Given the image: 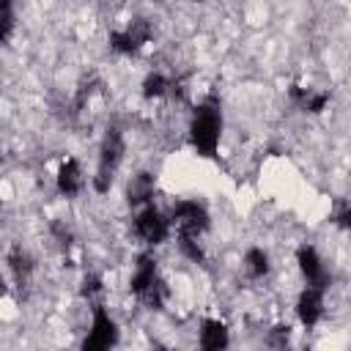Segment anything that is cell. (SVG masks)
<instances>
[{"mask_svg":"<svg viewBox=\"0 0 351 351\" xmlns=\"http://www.w3.org/2000/svg\"><path fill=\"white\" fill-rule=\"evenodd\" d=\"M222 137V110L217 99H208L195 107L192 123H189V143L200 156H214Z\"/></svg>","mask_w":351,"mask_h":351,"instance_id":"6da1fadb","label":"cell"},{"mask_svg":"<svg viewBox=\"0 0 351 351\" xmlns=\"http://www.w3.org/2000/svg\"><path fill=\"white\" fill-rule=\"evenodd\" d=\"M129 291L148 307L162 310L167 302V282L159 277V266L154 255H140L134 263V274L129 280Z\"/></svg>","mask_w":351,"mask_h":351,"instance_id":"7a4b0ae2","label":"cell"},{"mask_svg":"<svg viewBox=\"0 0 351 351\" xmlns=\"http://www.w3.org/2000/svg\"><path fill=\"white\" fill-rule=\"evenodd\" d=\"M123 162V134L121 129H107L104 140H101V148H99V165H96V176H93V189L99 195H104L118 173Z\"/></svg>","mask_w":351,"mask_h":351,"instance_id":"3957f363","label":"cell"},{"mask_svg":"<svg viewBox=\"0 0 351 351\" xmlns=\"http://www.w3.org/2000/svg\"><path fill=\"white\" fill-rule=\"evenodd\" d=\"M170 225L176 228L178 236L200 239L208 230L211 219H208V211H206L203 203H197V200H178L173 206V211H170Z\"/></svg>","mask_w":351,"mask_h":351,"instance_id":"277c9868","label":"cell"},{"mask_svg":"<svg viewBox=\"0 0 351 351\" xmlns=\"http://www.w3.org/2000/svg\"><path fill=\"white\" fill-rule=\"evenodd\" d=\"M151 38H154L151 22H148L145 16H137V19H132L126 27L112 30L107 41H110V49L118 52V55H137Z\"/></svg>","mask_w":351,"mask_h":351,"instance_id":"5b68a950","label":"cell"},{"mask_svg":"<svg viewBox=\"0 0 351 351\" xmlns=\"http://www.w3.org/2000/svg\"><path fill=\"white\" fill-rule=\"evenodd\" d=\"M170 217H165L154 203L143 206V211L134 217V236L148 244V247H159L165 244V239L170 236Z\"/></svg>","mask_w":351,"mask_h":351,"instance_id":"8992f818","label":"cell"},{"mask_svg":"<svg viewBox=\"0 0 351 351\" xmlns=\"http://www.w3.org/2000/svg\"><path fill=\"white\" fill-rule=\"evenodd\" d=\"M118 343V324L115 318L104 310V304H93V321H90V332L82 343L85 351H107Z\"/></svg>","mask_w":351,"mask_h":351,"instance_id":"52a82bcc","label":"cell"},{"mask_svg":"<svg viewBox=\"0 0 351 351\" xmlns=\"http://www.w3.org/2000/svg\"><path fill=\"white\" fill-rule=\"evenodd\" d=\"M296 263H299V271H302V277L307 280V285H315V288H329V271H326V266H324V261H321V255H318V250L315 247H310V244H302L299 250H296Z\"/></svg>","mask_w":351,"mask_h":351,"instance_id":"ba28073f","label":"cell"},{"mask_svg":"<svg viewBox=\"0 0 351 351\" xmlns=\"http://www.w3.org/2000/svg\"><path fill=\"white\" fill-rule=\"evenodd\" d=\"M324 315V288H315V285H307L299 299H296V318L302 321V326L313 329Z\"/></svg>","mask_w":351,"mask_h":351,"instance_id":"9c48e42d","label":"cell"},{"mask_svg":"<svg viewBox=\"0 0 351 351\" xmlns=\"http://www.w3.org/2000/svg\"><path fill=\"white\" fill-rule=\"evenodd\" d=\"M288 99L293 101L296 110L307 112V115H318L326 110L329 104V90H315V88H302V85H291L288 88Z\"/></svg>","mask_w":351,"mask_h":351,"instance_id":"30bf717a","label":"cell"},{"mask_svg":"<svg viewBox=\"0 0 351 351\" xmlns=\"http://www.w3.org/2000/svg\"><path fill=\"white\" fill-rule=\"evenodd\" d=\"M82 184H85V178H82V167H80V162L71 159V156L63 159L60 167H58V176H55V186H58V192H60L63 197H74V195H80Z\"/></svg>","mask_w":351,"mask_h":351,"instance_id":"8fae6325","label":"cell"},{"mask_svg":"<svg viewBox=\"0 0 351 351\" xmlns=\"http://www.w3.org/2000/svg\"><path fill=\"white\" fill-rule=\"evenodd\" d=\"M197 343L206 351H219V348H225L230 343V332L219 318H206L200 324V340Z\"/></svg>","mask_w":351,"mask_h":351,"instance_id":"7c38bea8","label":"cell"},{"mask_svg":"<svg viewBox=\"0 0 351 351\" xmlns=\"http://www.w3.org/2000/svg\"><path fill=\"white\" fill-rule=\"evenodd\" d=\"M154 189H156L154 176L151 173H137V176H132V181L126 186V200L132 206H148L151 197H154Z\"/></svg>","mask_w":351,"mask_h":351,"instance_id":"4fadbf2b","label":"cell"},{"mask_svg":"<svg viewBox=\"0 0 351 351\" xmlns=\"http://www.w3.org/2000/svg\"><path fill=\"white\" fill-rule=\"evenodd\" d=\"M5 261H8V271L14 274V280L19 285H27V280L33 274V258H30V252H25L22 247H14Z\"/></svg>","mask_w":351,"mask_h":351,"instance_id":"5bb4252c","label":"cell"},{"mask_svg":"<svg viewBox=\"0 0 351 351\" xmlns=\"http://www.w3.org/2000/svg\"><path fill=\"white\" fill-rule=\"evenodd\" d=\"M269 269H271V263H269L266 250L250 247V250L244 252V274H247L250 280H263V277L269 274Z\"/></svg>","mask_w":351,"mask_h":351,"instance_id":"9a60e30c","label":"cell"},{"mask_svg":"<svg viewBox=\"0 0 351 351\" xmlns=\"http://www.w3.org/2000/svg\"><path fill=\"white\" fill-rule=\"evenodd\" d=\"M170 88H173V80L165 77L162 71H151V74L143 80V96H145V99H162V96H170Z\"/></svg>","mask_w":351,"mask_h":351,"instance_id":"2e32d148","label":"cell"},{"mask_svg":"<svg viewBox=\"0 0 351 351\" xmlns=\"http://www.w3.org/2000/svg\"><path fill=\"white\" fill-rule=\"evenodd\" d=\"M101 293H104L101 277H99V274H85V280H82V285H80V296L88 299V302H93V304H101V302H99Z\"/></svg>","mask_w":351,"mask_h":351,"instance_id":"e0dca14e","label":"cell"},{"mask_svg":"<svg viewBox=\"0 0 351 351\" xmlns=\"http://www.w3.org/2000/svg\"><path fill=\"white\" fill-rule=\"evenodd\" d=\"M178 247H181V252H184L189 261L206 263V252H203V247H200V241H197L195 236H178Z\"/></svg>","mask_w":351,"mask_h":351,"instance_id":"ac0fdd59","label":"cell"},{"mask_svg":"<svg viewBox=\"0 0 351 351\" xmlns=\"http://www.w3.org/2000/svg\"><path fill=\"white\" fill-rule=\"evenodd\" d=\"M0 11H3V27H0V41L5 44L14 33V0H3L0 3Z\"/></svg>","mask_w":351,"mask_h":351,"instance_id":"d6986e66","label":"cell"},{"mask_svg":"<svg viewBox=\"0 0 351 351\" xmlns=\"http://www.w3.org/2000/svg\"><path fill=\"white\" fill-rule=\"evenodd\" d=\"M332 222H335L340 230H351V200H346V203H340V206L335 208Z\"/></svg>","mask_w":351,"mask_h":351,"instance_id":"ffe728a7","label":"cell"},{"mask_svg":"<svg viewBox=\"0 0 351 351\" xmlns=\"http://www.w3.org/2000/svg\"><path fill=\"white\" fill-rule=\"evenodd\" d=\"M52 233H55V239H58V244H60L63 250L71 247V230H69L63 222H55V225H52Z\"/></svg>","mask_w":351,"mask_h":351,"instance_id":"44dd1931","label":"cell"},{"mask_svg":"<svg viewBox=\"0 0 351 351\" xmlns=\"http://www.w3.org/2000/svg\"><path fill=\"white\" fill-rule=\"evenodd\" d=\"M288 326H274V332H271V343L274 346H285L288 343Z\"/></svg>","mask_w":351,"mask_h":351,"instance_id":"7402d4cb","label":"cell"},{"mask_svg":"<svg viewBox=\"0 0 351 351\" xmlns=\"http://www.w3.org/2000/svg\"><path fill=\"white\" fill-rule=\"evenodd\" d=\"M197 3H206V0H197Z\"/></svg>","mask_w":351,"mask_h":351,"instance_id":"603a6c76","label":"cell"}]
</instances>
